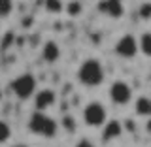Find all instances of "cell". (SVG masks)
<instances>
[{"label": "cell", "instance_id": "obj_1", "mask_svg": "<svg viewBox=\"0 0 151 147\" xmlns=\"http://www.w3.org/2000/svg\"><path fill=\"white\" fill-rule=\"evenodd\" d=\"M78 81L83 85V87H100L106 79V72H104V66L98 59L94 57H89V59L81 60L78 68V74H76Z\"/></svg>", "mask_w": 151, "mask_h": 147}, {"label": "cell", "instance_id": "obj_2", "mask_svg": "<svg viewBox=\"0 0 151 147\" xmlns=\"http://www.w3.org/2000/svg\"><path fill=\"white\" fill-rule=\"evenodd\" d=\"M27 126L34 136H40V138H45V140L55 138L60 128L59 121H55L51 115H47V111H40V110H34L30 113Z\"/></svg>", "mask_w": 151, "mask_h": 147}, {"label": "cell", "instance_id": "obj_3", "mask_svg": "<svg viewBox=\"0 0 151 147\" xmlns=\"http://www.w3.org/2000/svg\"><path fill=\"white\" fill-rule=\"evenodd\" d=\"M12 93L15 94L19 100H30L34 96V93L38 91V81H36V75L30 72L25 74H19L17 77H13L12 81Z\"/></svg>", "mask_w": 151, "mask_h": 147}, {"label": "cell", "instance_id": "obj_4", "mask_svg": "<svg viewBox=\"0 0 151 147\" xmlns=\"http://www.w3.org/2000/svg\"><path fill=\"white\" fill-rule=\"evenodd\" d=\"M81 119L89 128H102V125L108 121V110L102 102L93 100L85 104L81 110Z\"/></svg>", "mask_w": 151, "mask_h": 147}, {"label": "cell", "instance_id": "obj_5", "mask_svg": "<svg viewBox=\"0 0 151 147\" xmlns=\"http://www.w3.org/2000/svg\"><path fill=\"white\" fill-rule=\"evenodd\" d=\"M108 96H110L111 104L125 108L134 100V91L125 79H115V81H111L110 89H108Z\"/></svg>", "mask_w": 151, "mask_h": 147}, {"label": "cell", "instance_id": "obj_6", "mask_svg": "<svg viewBox=\"0 0 151 147\" xmlns=\"http://www.w3.org/2000/svg\"><path fill=\"white\" fill-rule=\"evenodd\" d=\"M113 51H115V55L121 57V59L132 60L136 55L140 53V51H138V38H136L134 34H123L119 40L115 42Z\"/></svg>", "mask_w": 151, "mask_h": 147}, {"label": "cell", "instance_id": "obj_7", "mask_svg": "<svg viewBox=\"0 0 151 147\" xmlns=\"http://www.w3.org/2000/svg\"><path fill=\"white\" fill-rule=\"evenodd\" d=\"M34 110L40 111H49L57 104V93L53 89H40L34 93Z\"/></svg>", "mask_w": 151, "mask_h": 147}, {"label": "cell", "instance_id": "obj_8", "mask_svg": "<svg viewBox=\"0 0 151 147\" xmlns=\"http://www.w3.org/2000/svg\"><path fill=\"white\" fill-rule=\"evenodd\" d=\"M98 11L110 19H119L125 15V2L123 0H100Z\"/></svg>", "mask_w": 151, "mask_h": 147}, {"label": "cell", "instance_id": "obj_9", "mask_svg": "<svg viewBox=\"0 0 151 147\" xmlns=\"http://www.w3.org/2000/svg\"><path fill=\"white\" fill-rule=\"evenodd\" d=\"M123 132H125L123 121H119V119H108L102 125V140L106 141V143L115 141V140H119L123 136Z\"/></svg>", "mask_w": 151, "mask_h": 147}, {"label": "cell", "instance_id": "obj_10", "mask_svg": "<svg viewBox=\"0 0 151 147\" xmlns=\"http://www.w3.org/2000/svg\"><path fill=\"white\" fill-rule=\"evenodd\" d=\"M42 59L47 64H55L57 60L60 59V45L57 44L55 40H47L44 45H42Z\"/></svg>", "mask_w": 151, "mask_h": 147}, {"label": "cell", "instance_id": "obj_11", "mask_svg": "<svg viewBox=\"0 0 151 147\" xmlns=\"http://www.w3.org/2000/svg\"><path fill=\"white\" fill-rule=\"evenodd\" d=\"M132 108H134V113L138 117H144L147 119L151 115V96H145V94H140L132 100Z\"/></svg>", "mask_w": 151, "mask_h": 147}, {"label": "cell", "instance_id": "obj_12", "mask_svg": "<svg viewBox=\"0 0 151 147\" xmlns=\"http://www.w3.org/2000/svg\"><path fill=\"white\" fill-rule=\"evenodd\" d=\"M138 51L144 57L151 59V30H144L138 36Z\"/></svg>", "mask_w": 151, "mask_h": 147}, {"label": "cell", "instance_id": "obj_13", "mask_svg": "<svg viewBox=\"0 0 151 147\" xmlns=\"http://www.w3.org/2000/svg\"><path fill=\"white\" fill-rule=\"evenodd\" d=\"M59 126H63V130L68 132V134H76L78 132V121H76L74 115H64L59 121Z\"/></svg>", "mask_w": 151, "mask_h": 147}, {"label": "cell", "instance_id": "obj_14", "mask_svg": "<svg viewBox=\"0 0 151 147\" xmlns=\"http://www.w3.org/2000/svg\"><path fill=\"white\" fill-rule=\"evenodd\" d=\"M45 11L53 13V15H59V13L64 11V2L63 0H44Z\"/></svg>", "mask_w": 151, "mask_h": 147}, {"label": "cell", "instance_id": "obj_15", "mask_svg": "<svg viewBox=\"0 0 151 147\" xmlns=\"http://www.w3.org/2000/svg\"><path fill=\"white\" fill-rule=\"evenodd\" d=\"M64 11L68 13L70 17H79L81 11H83V6H81L79 0H70L68 4H64Z\"/></svg>", "mask_w": 151, "mask_h": 147}, {"label": "cell", "instance_id": "obj_16", "mask_svg": "<svg viewBox=\"0 0 151 147\" xmlns=\"http://www.w3.org/2000/svg\"><path fill=\"white\" fill-rule=\"evenodd\" d=\"M9 138H12V126H9L8 121L0 119V145L9 141Z\"/></svg>", "mask_w": 151, "mask_h": 147}, {"label": "cell", "instance_id": "obj_17", "mask_svg": "<svg viewBox=\"0 0 151 147\" xmlns=\"http://www.w3.org/2000/svg\"><path fill=\"white\" fill-rule=\"evenodd\" d=\"M13 11V0H0V21L12 15Z\"/></svg>", "mask_w": 151, "mask_h": 147}, {"label": "cell", "instance_id": "obj_18", "mask_svg": "<svg viewBox=\"0 0 151 147\" xmlns=\"http://www.w3.org/2000/svg\"><path fill=\"white\" fill-rule=\"evenodd\" d=\"M138 17L142 21H151V2H142L138 8Z\"/></svg>", "mask_w": 151, "mask_h": 147}, {"label": "cell", "instance_id": "obj_19", "mask_svg": "<svg viewBox=\"0 0 151 147\" xmlns=\"http://www.w3.org/2000/svg\"><path fill=\"white\" fill-rule=\"evenodd\" d=\"M123 126H125V128L129 130V132H134V130H136V123H134V121H130V119L123 123Z\"/></svg>", "mask_w": 151, "mask_h": 147}, {"label": "cell", "instance_id": "obj_20", "mask_svg": "<svg viewBox=\"0 0 151 147\" xmlns=\"http://www.w3.org/2000/svg\"><path fill=\"white\" fill-rule=\"evenodd\" d=\"M145 132L151 136V115L147 117V121H145Z\"/></svg>", "mask_w": 151, "mask_h": 147}, {"label": "cell", "instance_id": "obj_21", "mask_svg": "<svg viewBox=\"0 0 151 147\" xmlns=\"http://www.w3.org/2000/svg\"><path fill=\"white\" fill-rule=\"evenodd\" d=\"M79 145H91V141H89V140H81V141H79Z\"/></svg>", "mask_w": 151, "mask_h": 147}, {"label": "cell", "instance_id": "obj_22", "mask_svg": "<svg viewBox=\"0 0 151 147\" xmlns=\"http://www.w3.org/2000/svg\"><path fill=\"white\" fill-rule=\"evenodd\" d=\"M0 102H2V91H0Z\"/></svg>", "mask_w": 151, "mask_h": 147}]
</instances>
